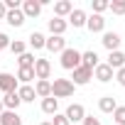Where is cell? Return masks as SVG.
Wrapping results in <instances>:
<instances>
[{
    "mask_svg": "<svg viewBox=\"0 0 125 125\" xmlns=\"http://www.w3.org/2000/svg\"><path fill=\"white\" fill-rule=\"evenodd\" d=\"M59 64L61 69H66V71H74L76 66H81V52L74 49V47H66L64 52H61V59H59Z\"/></svg>",
    "mask_w": 125,
    "mask_h": 125,
    "instance_id": "6da1fadb",
    "label": "cell"
},
{
    "mask_svg": "<svg viewBox=\"0 0 125 125\" xmlns=\"http://www.w3.org/2000/svg\"><path fill=\"white\" fill-rule=\"evenodd\" d=\"M74 91H76V86H74L69 79H54V83H52V96H54L56 101H59V98H71Z\"/></svg>",
    "mask_w": 125,
    "mask_h": 125,
    "instance_id": "7a4b0ae2",
    "label": "cell"
},
{
    "mask_svg": "<svg viewBox=\"0 0 125 125\" xmlns=\"http://www.w3.org/2000/svg\"><path fill=\"white\" fill-rule=\"evenodd\" d=\"M91 79H93V71H91V69H86V66H76V69L71 71V79H69V81H71L74 86H86Z\"/></svg>",
    "mask_w": 125,
    "mask_h": 125,
    "instance_id": "3957f363",
    "label": "cell"
},
{
    "mask_svg": "<svg viewBox=\"0 0 125 125\" xmlns=\"http://www.w3.org/2000/svg\"><path fill=\"white\" fill-rule=\"evenodd\" d=\"M34 76H37V81H49V76H52V61L49 59L34 61Z\"/></svg>",
    "mask_w": 125,
    "mask_h": 125,
    "instance_id": "277c9868",
    "label": "cell"
},
{
    "mask_svg": "<svg viewBox=\"0 0 125 125\" xmlns=\"http://www.w3.org/2000/svg\"><path fill=\"white\" fill-rule=\"evenodd\" d=\"M17 88H20L17 76H12V74H8V71L0 74V91H3V96H5V93H12V91H17Z\"/></svg>",
    "mask_w": 125,
    "mask_h": 125,
    "instance_id": "5b68a950",
    "label": "cell"
},
{
    "mask_svg": "<svg viewBox=\"0 0 125 125\" xmlns=\"http://www.w3.org/2000/svg\"><path fill=\"white\" fill-rule=\"evenodd\" d=\"M20 10H22L25 20H30V17H39V12H42V3H39V0H25V3L20 5Z\"/></svg>",
    "mask_w": 125,
    "mask_h": 125,
    "instance_id": "8992f818",
    "label": "cell"
},
{
    "mask_svg": "<svg viewBox=\"0 0 125 125\" xmlns=\"http://www.w3.org/2000/svg\"><path fill=\"white\" fill-rule=\"evenodd\" d=\"M113 76H115V71L105 64V61H103V64H98L96 69H93V79L96 81H101V83H108V81H113Z\"/></svg>",
    "mask_w": 125,
    "mask_h": 125,
    "instance_id": "52a82bcc",
    "label": "cell"
},
{
    "mask_svg": "<svg viewBox=\"0 0 125 125\" xmlns=\"http://www.w3.org/2000/svg\"><path fill=\"white\" fill-rule=\"evenodd\" d=\"M120 34L118 32H103V39H101V44L108 49V52H118L120 49Z\"/></svg>",
    "mask_w": 125,
    "mask_h": 125,
    "instance_id": "ba28073f",
    "label": "cell"
},
{
    "mask_svg": "<svg viewBox=\"0 0 125 125\" xmlns=\"http://www.w3.org/2000/svg\"><path fill=\"white\" fill-rule=\"evenodd\" d=\"M66 118H69V123H81L83 118H86V108L81 105V103H71L69 108H66V113H64Z\"/></svg>",
    "mask_w": 125,
    "mask_h": 125,
    "instance_id": "9c48e42d",
    "label": "cell"
},
{
    "mask_svg": "<svg viewBox=\"0 0 125 125\" xmlns=\"http://www.w3.org/2000/svg\"><path fill=\"white\" fill-rule=\"evenodd\" d=\"M47 27H49V32H52L54 37H64L69 22H66V20H61V17H52V20H47Z\"/></svg>",
    "mask_w": 125,
    "mask_h": 125,
    "instance_id": "30bf717a",
    "label": "cell"
},
{
    "mask_svg": "<svg viewBox=\"0 0 125 125\" xmlns=\"http://www.w3.org/2000/svg\"><path fill=\"white\" fill-rule=\"evenodd\" d=\"M44 49H49L52 54H61V52H64L66 49V39L64 37H47V42H44Z\"/></svg>",
    "mask_w": 125,
    "mask_h": 125,
    "instance_id": "8fae6325",
    "label": "cell"
},
{
    "mask_svg": "<svg viewBox=\"0 0 125 125\" xmlns=\"http://www.w3.org/2000/svg\"><path fill=\"white\" fill-rule=\"evenodd\" d=\"M71 10H74V3L71 0H56L54 3V17H69L71 15Z\"/></svg>",
    "mask_w": 125,
    "mask_h": 125,
    "instance_id": "7c38bea8",
    "label": "cell"
},
{
    "mask_svg": "<svg viewBox=\"0 0 125 125\" xmlns=\"http://www.w3.org/2000/svg\"><path fill=\"white\" fill-rule=\"evenodd\" d=\"M105 64L113 69V71H118V69H123L125 66V52H108V61H105Z\"/></svg>",
    "mask_w": 125,
    "mask_h": 125,
    "instance_id": "4fadbf2b",
    "label": "cell"
},
{
    "mask_svg": "<svg viewBox=\"0 0 125 125\" xmlns=\"http://www.w3.org/2000/svg\"><path fill=\"white\" fill-rule=\"evenodd\" d=\"M86 17H88V15H86L81 8H74V10H71V15L66 17V22H69V25H74V27H86Z\"/></svg>",
    "mask_w": 125,
    "mask_h": 125,
    "instance_id": "5bb4252c",
    "label": "cell"
},
{
    "mask_svg": "<svg viewBox=\"0 0 125 125\" xmlns=\"http://www.w3.org/2000/svg\"><path fill=\"white\" fill-rule=\"evenodd\" d=\"M86 27L91 32H103L105 30V17L103 15H88L86 17Z\"/></svg>",
    "mask_w": 125,
    "mask_h": 125,
    "instance_id": "9a60e30c",
    "label": "cell"
},
{
    "mask_svg": "<svg viewBox=\"0 0 125 125\" xmlns=\"http://www.w3.org/2000/svg\"><path fill=\"white\" fill-rule=\"evenodd\" d=\"M101 64V61H98V54L93 52V49H88V52H81V66H86V69H96Z\"/></svg>",
    "mask_w": 125,
    "mask_h": 125,
    "instance_id": "2e32d148",
    "label": "cell"
},
{
    "mask_svg": "<svg viewBox=\"0 0 125 125\" xmlns=\"http://www.w3.org/2000/svg\"><path fill=\"white\" fill-rule=\"evenodd\" d=\"M5 22H8L10 27H22V25H25V15H22V10H20V8H17V10H8Z\"/></svg>",
    "mask_w": 125,
    "mask_h": 125,
    "instance_id": "e0dca14e",
    "label": "cell"
},
{
    "mask_svg": "<svg viewBox=\"0 0 125 125\" xmlns=\"http://www.w3.org/2000/svg\"><path fill=\"white\" fill-rule=\"evenodd\" d=\"M20 105H22V101H20L17 91H12V93H5V96H3V108H5V110H17Z\"/></svg>",
    "mask_w": 125,
    "mask_h": 125,
    "instance_id": "ac0fdd59",
    "label": "cell"
},
{
    "mask_svg": "<svg viewBox=\"0 0 125 125\" xmlns=\"http://www.w3.org/2000/svg\"><path fill=\"white\" fill-rule=\"evenodd\" d=\"M0 125H22V118L17 110H3L0 113Z\"/></svg>",
    "mask_w": 125,
    "mask_h": 125,
    "instance_id": "d6986e66",
    "label": "cell"
},
{
    "mask_svg": "<svg viewBox=\"0 0 125 125\" xmlns=\"http://www.w3.org/2000/svg\"><path fill=\"white\" fill-rule=\"evenodd\" d=\"M42 113H47V115H56V113H59V101H56L54 96L42 98Z\"/></svg>",
    "mask_w": 125,
    "mask_h": 125,
    "instance_id": "ffe728a7",
    "label": "cell"
},
{
    "mask_svg": "<svg viewBox=\"0 0 125 125\" xmlns=\"http://www.w3.org/2000/svg\"><path fill=\"white\" fill-rule=\"evenodd\" d=\"M118 108V101L113 98V96H103V98H98V110L101 113H113Z\"/></svg>",
    "mask_w": 125,
    "mask_h": 125,
    "instance_id": "44dd1931",
    "label": "cell"
},
{
    "mask_svg": "<svg viewBox=\"0 0 125 125\" xmlns=\"http://www.w3.org/2000/svg\"><path fill=\"white\" fill-rule=\"evenodd\" d=\"M17 96H20L22 103H34V98H37L34 86H20V88H17Z\"/></svg>",
    "mask_w": 125,
    "mask_h": 125,
    "instance_id": "7402d4cb",
    "label": "cell"
},
{
    "mask_svg": "<svg viewBox=\"0 0 125 125\" xmlns=\"http://www.w3.org/2000/svg\"><path fill=\"white\" fill-rule=\"evenodd\" d=\"M34 93H37V98H49L52 96V81H37Z\"/></svg>",
    "mask_w": 125,
    "mask_h": 125,
    "instance_id": "603a6c76",
    "label": "cell"
},
{
    "mask_svg": "<svg viewBox=\"0 0 125 125\" xmlns=\"http://www.w3.org/2000/svg\"><path fill=\"white\" fill-rule=\"evenodd\" d=\"M34 61H37V56H34L32 52H25V54H20V56H17L20 69H34Z\"/></svg>",
    "mask_w": 125,
    "mask_h": 125,
    "instance_id": "cb8c5ba5",
    "label": "cell"
},
{
    "mask_svg": "<svg viewBox=\"0 0 125 125\" xmlns=\"http://www.w3.org/2000/svg\"><path fill=\"white\" fill-rule=\"evenodd\" d=\"M44 42H47V37H44L42 32H32V34L27 37V44H30L32 49H44Z\"/></svg>",
    "mask_w": 125,
    "mask_h": 125,
    "instance_id": "d4e9b609",
    "label": "cell"
},
{
    "mask_svg": "<svg viewBox=\"0 0 125 125\" xmlns=\"http://www.w3.org/2000/svg\"><path fill=\"white\" fill-rule=\"evenodd\" d=\"M8 49H10V52H12V54H17V56H20V54H25V52H27V44H25V42H22V39H12V42H10V47H8Z\"/></svg>",
    "mask_w": 125,
    "mask_h": 125,
    "instance_id": "484cf974",
    "label": "cell"
},
{
    "mask_svg": "<svg viewBox=\"0 0 125 125\" xmlns=\"http://www.w3.org/2000/svg\"><path fill=\"white\" fill-rule=\"evenodd\" d=\"M91 8H93V15H103L108 10V0H91Z\"/></svg>",
    "mask_w": 125,
    "mask_h": 125,
    "instance_id": "4316f807",
    "label": "cell"
},
{
    "mask_svg": "<svg viewBox=\"0 0 125 125\" xmlns=\"http://www.w3.org/2000/svg\"><path fill=\"white\" fill-rule=\"evenodd\" d=\"M108 10H113V15H125V0H113V3H108Z\"/></svg>",
    "mask_w": 125,
    "mask_h": 125,
    "instance_id": "83f0119b",
    "label": "cell"
},
{
    "mask_svg": "<svg viewBox=\"0 0 125 125\" xmlns=\"http://www.w3.org/2000/svg\"><path fill=\"white\" fill-rule=\"evenodd\" d=\"M113 120H115V125H125V105H118L113 110Z\"/></svg>",
    "mask_w": 125,
    "mask_h": 125,
    "instance_id": "f1b7e54d",
    "label": "cell"
},
{
    "mask_svg": "<svg viewBox=\"0 0 125 125\" xmlns=\"http://www.w3.org/2000/svg\"><path fill=\"white\" fill-rule=\"evenodd\" d=\"M52 125H71V123L64 113H56V115H52Z\"/></svg>",
    "mask_w": 125,
    "mask_h": 125,
    "instance_id": "f546056e",
    "label": "cell"
},
{
    "mask_svg": "<svg viewBox=\"0 0 125 125\" xmlns=\"http://www.w3.org/2000/svg\"><path fill=\"white\" fill-rule=\"evenodd\" d=\"M113 79H115V81H118V83H120V86H123V88H125V66H123V69H118V71H115V76H113Z\"/></svg>",
    "mask_w": 125,
    "mask_h": 125,
    "instance_id": "4dcf8cb0",
    "label": "cell"
},
{
    "mask_svg": "<svg viewBox=\"0 0 125 125\" xmlns=\"http://www.w3.org/2000/svg\"><path fill=\"white\" fill-rule=\"evenodd\" d=\"M10 42H12V39H10L5 32H0V52H3V49H8V47H10Z\"/></svg>",
    "mask_w": 125,
    "mask_h": 125,
    "instance_id": "1f68e13d",
    "label": "cell"
},
{
    "mask_svg": "<svg viewBox=\"0 0 125 125\" xmlns=\"http://www.w3.org/2000/svg\"><path fill=\"white\" fill-rule=\"evenodd\" d=\"M81 123H83V125H103V123H101L98 118H93V115H86V118H83Z\"/></svg>",
    "mask_w": 125,
    "mask_h": 125,
    "instance_id": "d6a6232c",
    "label": "cell"
},
{
    "mask_svg": "<svg viewBox=\"0 0 125 125\" xmlns=\"http://www.w3.org/2000/svg\"><path fill=\"white\" fill-rule=\"evenodd\" d=\"M5 15H8V10H5V5H3V0H0V20H5Z\"/></svg>",
    "mask_w": 125,
    "mask_h": 125,
    "instance_id": "836d02e7",
    "label": "cell"
},
{
    "mask_svg": "<svg viewBox=\"0 0 125 125\" xmlns=\"http://www.w3.org/2000/svg\"><path fill=\"white\" fill-rule=\"evenodd\" d=\"M3 110H5V108H3V98H0V113H3Z\"/></svg>",
    "mask_w": 125,
    "mask_h": 125,
    "instance_id": "e575fe53",
    "label": "cell"
},
{
    "mask_svg": "<svg viewBox=\"0 0 125 125\" xmlns=\"http://www.w3.org/2000/svg\"><path fill=\"white\" fill-rule=\"evenodd\" d=\"M39 125H52V123H39Z\"/></svg>",
    "mask_w": 125,
    "mask_h": 125,
    "instance_id": "d590c367",
    "label": "cell"
}]
</instances>
